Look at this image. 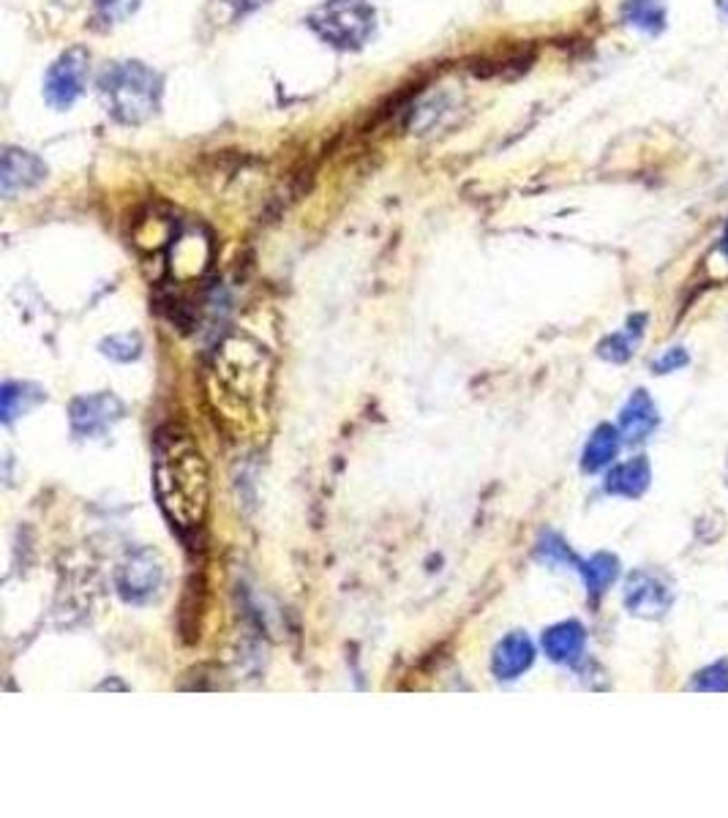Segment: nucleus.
Wrapping results in <instances>:
<instances>
[{
    "instance_id": "1",
    "label": "nucleus",
    "mask_w": 728,
    "mask_h": 818,
    "mask_svg": "<svg viewBox=\"0 0 728 818\" xmlns=\"http://www.w3.org/2000/svg\"><path fill=\"white\" fill-rule=\"evenodd\" d=\"M156 495L161 511L183 530L203 526L208 513V467L192 436L183 429H164L156 436Z\"/></svg>"
},
{
    "instance_id": "2",
    "label": "nucleus",
    "mask_w": 728,
    "mask_h": 818,
    "mask_svg": "<svg viewBox=\"0 0 728 818\" xmlns=\"http://www.w3.org/2000/svg\"><path fill=\"white\" fill-rule=\"evenodd\" d=\"M102 96L115 121L139 126L156 115L161 102V77L145 64H115L102 77Z\"/></svg>"
},
{
    "instance_id": "3",
    "label": "nucleus",
    "mask_w": 728,
    "mask_h": 818,
    "mask_svg": "<svg viewBox=\"0 0 728 818\" xmlns=\"http://www.w3.org/2000/svg\"><path fill=\"white\" fill-rule=\"evenodd\" d=\"M309 25L335 49H357L372 38L377 11L372 0H325L309 16Z\"/></svg>"
},
{
    "instance_id": "4",
    "label": "nucleus",
    "mask_w": 728,
    "mask_h": 818,
    "mask_svg": "<svg viewBox=\"0 0 728 818\" xmlns=\"http://www.w3.org/2000/svg\"><path fill=\"white\" fill-rule=\"evenodd\" d=\"M88 66L91 55L82 47H71L49 66L47 80H44V96L55 110H69L82 96L88 82Z\"/></svg>"
},
{
    "instance_id": "5",
    "label": "nucleus",
    "mask_w": 728,
    "mask_h": 818,
    "mask_svg": "<svg viewBox=\"0 0 728 818\" xmlns=\"http://www.w3.org/2000/svg\"><path fill=\"white\" fill-rule=\"evenodd\" d=\"M115 584L123 601H150L164 584V565H161L159 554L150 552V548H139V552L128 554L121 563V568H117Z\"/></svg>"
},
{
    "instance_id": "6",
    "label": "nucleus",
    "mask_w": 728,
    "mask_h": 818,
    "mask_svg": "<svg viewBox=\"0 0 728 818\" xmlns=\"http://www.w3.org/2000/svg\"><path fill=\"white\" fill-rule=\"evenodd\" d=\"M625 606L644 620H660L674 606V587L652 570H633L625 581Z\"/></svg>"
},
{
    "instance_id": "7",
    "label": "nucleus",
    "mask_w": 728,
    "mask_h": 818,
    "mask_svg": "<svg viewBox=\"0 0 728 818\" xmlns=\"http://www.w3.org/2000/svg\"><path fill=\"white\" fill-rule=\"evenodd\" d=\"M123 401L112 394H91L71 401V429L80 436H99L123 418Z\"/></svg>"
},
{
    "instance_id": "8",
    "label": "nucleus",
    "mask_w": 728,
    "mask_h": 818,
    "mask_svg": "<svg viewBox=\"0 0 728 818\" xmlns=\"http://www.w3.org/2000/svg\"><path fill=\"white\" fill-rule=\"evenodd\" d=\"M44 178H47V167L38 156L16 148H9L3 154V164H0V192H3V197L27 192V189L38 186Z\"/></svg>"
},
{
    "instance_id": "9",
    "label": "nucleus",
    "mask_w": 728,
    "mask_h": 818,
    "mask_svg": "<svg viewBox=\"0 0 728 818\" xmlns=\"http://www.w3.org/2000/svg\"><path fill=\"white\" fill-rule=\"evenodd\" d=\"M532 660H535V647H532L530 636L516 630L497 644L494 658H491V671H494L497 680H516V677L530 669Z\"/></svg>"
},
{
    "instance_id": "10",
    "label": "nucleus",
    "mask_w": 728,
    "mask_h": 818,
    "mask_svg": "<svg viewBox=\"0 0 728 818\" xmlns=\"http://www.w3.org/2000/svg\"><path fill=\"white\" fill-rule=\"evenodd\" d=\"M584 644L587 630L584 625L576 620L559 622V625L548 627V630L543 633V652H546L548 660H554V663H576V660L581 658V652H584Z\"/></svg>"
},
{
    "instance_id": "11",
    "label": "nucleus",
    "mask_w": 728,
    "mask_h": 818,
    "mask_svg": "<svg viewBox=\"0 0 728 818\" xmlns=\"http://www.w3.org/2000/svg\"><path fill=\"white\" fill-rule=\"evenodd\" d=\"M658 423H660L658 407H655V401L649 399L647 390H636V394L627 399L623 412H619V431H623L625 440H630V442L647 440V436L658 429Z\"/></svg>"
},
{
    "instance_id": "12",
    "label": "nucleus",
    "mask_w": 728,
    "mask_h": 818,
    "mask_svg": "<svg viewBox=\"0 0 728 818\" xmlns=\"http://www.w3.org/2000/svg\"><path fill=\"white\" fill-rule=\"evenodd\" d=\"M649 480H652L649 462L644 456H636L630 462L617 464L606 475V491L614 497H625V500H638L649 489Z\"/></svg>"
},
{
    "instance_id": "13",
    "label": "nucleus",
    "mask_w": 728,
    "mask_h": 818,
    "mask_svg": "<svg viewBox=\"0 0 728 818\" xmlns=\"http://www.w3.org/2000/svg\"><path fill=\"white\" fill-rule=\"evenodd\" d=\"M211 246L208 240L200 238L197 232H186L172 246V273L178 279H194L208 265Z\"/></svg>"
},
{
    "instance_id": "14",
    "label": "nucleus",
    "mask_w": 728,
    "mask_h": 818,
    "mask_svg": "<svg viewBox=\"0 0 728 818\" xmlns=\"http://www.w3.org/2000/svg\"><path fill=\"white\" fill-rule=\"evenodd\" d=\"M619 434L623 431L612 423H601L595 431H592L590 442L584 447V456H581V469L584 473H601L603 467L617 458L619 451Z\"/></svg>"
},
{
    "instance_id": "15",
    "label": "nucleus",
    "mask_w": 728,
    "mask_h": 818,
    "mask_svg": "<svg viewBox=\"0 0 728 818\" xmlns=\"http://www.w3.org/2000/svg\"><path fill=\"white\" fill-rule=\"evenodd\" d=\"M579 570H581V576H584L587 592H590L592 598H601L603 592H606L608 587L617 581L619 559L608 552H598V554H592L590 559H581Z\"/></svg>"
},
{
    "instance_id": "16",
    "label": "nucleus",
    "mask_w": 728,
    "mask_h": 818,
    "mask_svg": "<svg viewBox=\"0 0 728 818\" xmlns=\"http://www.w3.org/2000/svg\"><path fill=\"white\" fill-rule=\"evenodd\" d=\"M644 325H647V317H644V314H633V317L627 319L625 330H619V333L608 336V339L601 341V346H598V355H601L603 361L625 363L627 357L633 355V350H636L638 341H641Z\"/></svg>"
},
{
    "instance_id": "17",
    "label": "nucleus",
    "mask_w": 728,
    "mask_h": 818,
    "mask_svg": "<svg viewBox=\"0 0 728 818\" xmlns=\"http://www.w3.org/2000/svg\"><path fill=\"white\" fill-rule=\"evenodd\" d=\"M623 20L630 27L658 36L666 27V5L663 0H625Z\"/></svg>"
},
{
    "instance_id": "18",
    "label": "nucleus",
    "mask_w": 728,
    "mask_h": 818,
    "mask_svg": "<svg viewBox=\"0 0 728 818\" xmlns=\"http://www.w3.org/2000/svg\"><path fill=\"white\" fill-rule=\"evenodd\" d=\"M44 394L38 388L27 383H3L0 388V414H3L5 423H11L14 418H20L22 412H27L36 401H42Z\"/></svg>"
},
{
    "instance_id": "19",
    "label": "nucleus",
    "mask_w": 728,
    "mask_h": 818,
    "mask_svg": "<svg viewBox=\"0 0 728 818\" xmlns=\"http://www.w3.org/2000/svg\"><path fill=\"white\" fill-rule=\"evenodd\" d=\"M537 559L551 565V568H559V565H576V568H579L581 565V559L570 552L568 543L559 535H554V532L541 537V543H537Z\"/></svg>"
},
{
    "instance_id": "20",
    "label": "nucleus",
    "mask_w": 728,
    "mask_h": 818,
    "mask_svg": "<svg viewBox=\"0 0 728 818\" xmlns=\"http://www.w3.org/2000/svg\"><path fill=\"white\" fill-rule=\"evenodd\" d=\"M102 352L117 363H132L143 355V339L137 333L112 336V339L102 341Z\"/></svg>"
},
{
    "instance_id": "21",
    "label": "nucleus",
    "mask_w": 728,
    "mask_h": 818,
    "mask_svg": "<svg viewBox=\"0 0 728 818\" xmlns=\"http://www.w3.org/2000/svg\"><path fill=\"white\" fill-rule=\"evenodd\" d=\"M693 691H718L726 693L728 691V660H718V663L707 666L704 671H698L693 677Z\"/></svg>"
},
{
    "instance_id": "22",
    "label": "nucleus",
    "mask_w": 728,
    "mask_h": 818,
    "mask_svg": "<svg viewBox=\"0 0 728 818\" xmlns=\"http://www.w3.org/2000/svg\"><path fill=\"white\" fill-rule=\"evenodd\" d=\"M139 0H96V20L104 25H117L137 11Z\"/></svg>"
},
{
    "instance_id": "23",
    "label": "nucleus",
    "mask_w": 728,
    "mask_h": 818,
    "mask_svg": "<svg viewBox=\"0 0 728 818\" xmlns=\"http://www.w3.org/2000/svg\"><path fill=\"white\" fill-rule=\"evenodd\" d=\"M687 361H691V357H687V352L682 350V346H671V350H666L663 355L652 363V372L655 374L680 372L682 366H687Z\"/></svg>"
},
{
    "instance_id": "24",
    "label": "nucleus",
    "mask_w": 728,
    "mask_h": 818,
    "mask_svg": "<svg viewBox=\"0 0 728 818\" xmlns=\"http://www.w3.org/2000/svg\"><path fill=\"white\" fill-rule=\"evenodd\" d=\"M720 249H724V254L728 257V227H726V232H724V243H720Z\"/></svg>"
}]
</instances>
